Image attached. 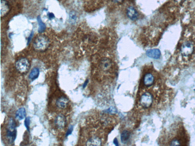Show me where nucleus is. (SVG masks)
<instances>
[{"label":"nucleus","instance_id":"nucleus-24","mask_svg":"<svg viewBox=\"0 0 195 146\" xmlns=\"http://www.w3.org/2000/svg\"><path fill=\"white\" fill-rule=\"evenodd\" d=\"M114 143L115 145L116 146L119 145H118L117 140L116 139V138H115V139H114Z\"/></svg>","mask_w":195,"mask_h":146},{"label":"nucleus","instance_id":"nucleus-4","mask_svg":"<svg viewBox=\"0 0 195 146\" xmlns=\"http://www.w3.org/2000/svg\"><path fill=\"white\" fill-rule=\"evenodd\" d=\"M194 46L192 41H186L181 46L180 52L184 56H189L193 54L194 51Z\"/></svg>","mask_w":195,"mask_h":146},{"label":"nucleus","instance_id":"nucleus-8","mask_svg":"<svg viewBox=\"0 0 195 146\" xmlns=\"http://www.w3.org/2000/svg\"><path fill=\"white\" fill-rule=\"evenodd\" d=\"M1 18L5 16L10 12V7L8 2L6 0H1Z\"/></svg>","mask_w":195,"mask_h":146},{"label":"nucleus","instance_id":"nucleus-1","mask_svg":"<svg viewBox=\"0 0 195 146\" xmlns=\"http://www.w3.org/2000/svg\"><path fill=\"white\" fill-rule=\"evenodd\" d=\"M50 44V41L48 37L45 35L40 34L34 38L33 47L36 51L44 52L48 48Z\"/></svg>","mask_w":195,"mask_h":146},{"label":"nucleus","instance_id":"nucleus-7","mask_svg":"<svg viewBox=\"0 0 195 146\" xmlns=\"http://www.w3.org/2000/svg\"><path fill=\"white\" fill-rule=\"evenodd\" d=\"M126 15L128 18L132 21H136L139 19V13L133 6H129L127 8L126 10Z\"/></svg>","mask_w":195,"mask_h":146},{"label":"nucleus","instance_id":"nucleus-25","mask_svg":"<svg viewBox=\"0 0 195 146\" xmlns=\"http://www.w3.org/2000/svg\"><path fill=\"white\" fill-rule=\"evenodd\" d=\"M88 80H87L85 82H84L83 85V88H85V87H86L87 84H88Z\"/></svg>","mask_w":195,"mask_h":146},{"label":"nucleus","instance_id":"nucleus-14","mask_svg":"<svg viewBox=\"0 0 195 146\" xmlns=\"http://www.w3.org/2000/svg\"><path fill=\"white\" fill-rule=\"evenodd\" d=\"M17 135L16 130H7V136L9 142L11 144L15 142L16 139Z\"/></svg>","mask_w":195,"mask_h":146},{"label":"nucleus","instance_id":"nucleus-22","mask_svg":"<svg viewBox=\"0 0 195 146\" xmlns=\"http://www.w3.org/2000/svg\"><path fill=\"white\" fill-rule=\"evenodd\" d=\"M49 19H52V18L54 17V15L53 13H50L49 14Z\"/></svg>","mask_w":195,"mask_h":146},{"label":"nucleus","instance_id":"nucleus-2","mask_svg":"<svg viewBox=\"0 0 195 146\" xmlns=\"http://www.w3.org/2000/svg\"><path fill=\"white\" fill-rule=\"evenodd\" d=\"M98 67L99 70L103 73H110L113 71L114 64L110 58H103L99 61Z\"/></svg>","mask_w":195,"mask_h":146},{"label":"nucleus","instance_id":"nucleus-16","mask_svg":"<svg viewBox=\"0 0 195 146\" xmlns=\"http://www.w3.org/2000/svg\"><path fill=\"white\" fill-rule=\"evenodd\" d=\"M130 137V133L128 130H125L123 131L121 136V140L123 143H126L129 139Z\"/></svg>","mask_w":195,"mask_h":146},{"label":"nucleus","instance_id":"nucleus-3","mask_svg":"<svg viewBox=\"0 0 195 146\" xmlns=\"http://www.w3.org/2000/svg\"><path fill=\"white\" fill-rule=\"evenodd\" d=\"M30 64L28 59L26 58H21L15 63V67L20 73H27L30 68Z\"/></svg>","mask_w":195,"mask_h":146},{"label":"nucleus","instance_id":"nucleus-11","mask_svg":"<svg viewBox=\"0 0 195 146\" xmlns=\"http://www.w3.org/2000/svg\"><path fill=\"white\" fill-rule=\"evenodd\" d=\"M154 82V77L153 75L150 73L145 74L143 78V83L145 86L150 87L153 85Z\"/></svg>","mask_w":195,"mask_h":146},{"label":"nucleus","instance_id":"nucleus-27","mask_svg":"<svg viewBox=\"0 0 195 146\" xmlns=\"http://www.w3.org/2000/svg\"><path fill=\"white\" fill-rule=\"evenodd\" d=\"M33 36V33H32L31 34L30 36L29 37L28 39V44L29 43H30V40L31 39V38L32 37V36Z\"/></svg>","mask_w":195,"mask_h":146},{"label":"nucleus","instance_id":"nucleus-21","mask_svg":"<svg viewBox=\"0 0 195 146\" xmlns=\"http://www.w3.org/2000/svg\"><path fill=\"white\" fill-rule=\"evenodd\" d=\"M74 129V126L73 125H70V127H69L68 130H67V131L66 134V137H67L71 135L72 133H73Z\"/></svg>","mask_w":195,"mask_h":146},{"label":"nucleus","instance_id":"nucleus-26","mask_svg":"<svg viewBox=\"0 0 195 146\" xmlns=\"http://www.w3.org/2000/svg\"><path fill=\"white\" fill-rule=\"evenodd\" d=\"M186 1V0H175V1L178 3H182Z\"/></svg>","mask_w":195,"mask_h":146},{"label":"nucleus","instance_id":"nucleus-12","mask_svg":"<svg viewBox=\"0 0 195 146\" xmlns=\"http://www.w3.org/2000/svg\"><path fill=\"white\" fill-rule=\"evenodd\" d=\"M102 141L98 137H93L87 141L86 142L87 146H101Z\"/></svg>","mask_w":195,"mask_h":146},{"label":"nucleus","instance_id":"nucleus-18","mask_svg":"<svg viewBox=\"0 0 195 146\" xmlns=\"http://www.w3.org/2000/svg\"><path fill=\"white\" fill-rule=\"evenodd\" d=\"M7 130H16V124L13 118H11L9 120Z\"/></svg>","mask_w":195,"mask_h":146},{"label":"nucleus","instance_id":"nucleus-13","mask_svg":"<svg viewBox=\"0 0 195 146\" xmlns=\"http://www.w3.org/2000/svg\"><path fill=\"white\" fill-rule=\"evenodd\" d=\"M27 116V112L24 107H21L16 111L15 113V117L19 120H21L26 118Z\"/></svg>","mask_w":195,"mask_h":146},{"label":"nucleus","instance_id":"nucleus-17","mask_svg":"<svg viewBox=\"0 0 195 146\" xmlns=\"http://www.w3.org/2000/svg\"><path fill=\"white\" fill-rule=\"evenodd\" d=\"M37 20L38 24H39V30L38 31L39 33H42L45 31L46 29V25L42 21L41 16H39L38 17Z\"/></svg>","mask_w":195,"mask_h":146},{"label":"nucleus","instance_id":"nucleus-23","mask_svg":"<svg viewBox=\"0 0 195 146\" xmlns=\"http://www.w3.org/2000/svg\"><path fill=\"white\" fill-rule=\"evenodd\" d=\"M114 2L117 3H121L124 1V0H112Z\"/></svg>","mask_w":195,"mask_h":146},{"label":"nucleus","instance_id":"nucleus-10","mask_svg":"<svg viewBox=\"0 0 195 146\" xmlns=\"http://www.w3.org/2000/svg\"><path fill=\"white\" fill-rule=\"evenodd\" d=\"M69 103V100L67 98L64 97H61L58 98L56 101L57 107L60 109H64L67 108Z\"/></svg>","mask_w":195,"mask_h":146},{"label":"nucleus","instance_id":"nucleus-20","mask_svg":"<svg viewBox=\"0 0 195 146\" xmlns=\"http://www.w3.org/2000/svg\"><path fill=\"white\" fill-rule=\"evenodd\" d=\"M170 146H177L181 145V144L180 142L176 139H174L170 143Z\"/></svg>","mask_w":195,"mask_h":146},{"label":"nucleus","instance_id":"nucleus-19","mask_svg":"<svg viewBox=\"0 0 195 146\" xmlns=\"http://www.w3.org/2000/svg\"><path fill=\"white\" fill-rule=\"evenodd\" d=\"M30 116H27L25 118V120L24 121V125L29 132L30 131Z\"/></svg>","mask_w":195,"mask_h":146},{"label":"nucleus","instance_id":"nucleus-28","mask_svg":"<svg viewBox=\"0 0 195 146\" xmlns=\"http://www.w3.org/2000/svg\"></svg>","mask_w":195,"mask_h":146},{"label":"nucleus","instance_id":"nucleus-6","mask_svg":"<svg viewBox=\"0 0 195 146\" xmlns=\"http://www.w3.org/2000/svg\"><path fill=\"white\" fill-rule=\"evenodd\" d=\"M55 123L58 129L62 130L65 128L67 125V118L63 115L60 114L58 115L55 118Z\"/></svg>","mask_w":195,"mask_h":146},{"label":"nucleus","instance_id":"nucleus-9","mask_svg":"<svg viewBox=\"0 0 195 146\" xmlns=\"http://www.w3.org/2000/svg\"><path fill=\"white\" fill-rule=\"evenodd\" d=\"M146 55L150 58L158 59L160 58L161 55V51L158 49H150L146 51Z\"/></svg>","mask_w":195,"mask_h":146},{"label":"nucleus","instance_id":"nucleus-15","mask_svg":"<svg viewBox=\"0 0 195 146\" xmlns=\"http://www.w3.org/2000/svg\"><path fill=\"white\" fill-rule=\"evenodd\" d=\"M40 71L38 67H34L32 69L29 75V78L32 81L34 80L39 76Z\"/></svg>","mask_w":195,"mask_h":146},{"label":"nucleus","instance_id":"nucleus-5","mask_svg":"<svg viewBox=\"0 0 195 146\" xmlns=\"http://www.w3.org/2000/svg\"><path fill=\"white\" fill-rule=\"evenodd\" d=\"M153 101V96L149 92H146L141 97L140 103L143 108L148 109L151 106Z\"/></svg>","mask_w":195,"mask_h":146}]
</instances>
